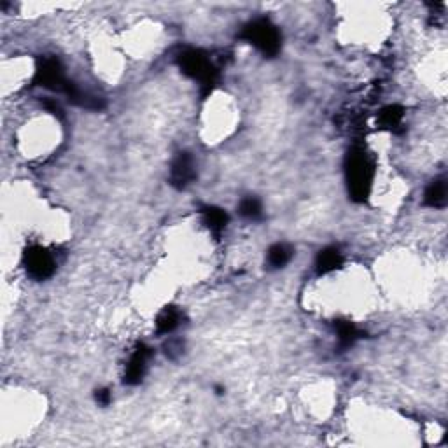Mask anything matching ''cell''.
Masks as SVG:
<instances>
[{
    "label": "cell",
    "mask_w": 448,
    "mask_h": 448,
    "mask_svg": "<svg viewBox=\"0 0 448 448\" xmlns=\"http://www.w3.org/2000/svg\"><path fill=\"white\" fill-rule=\"evenodd\" d=\"M202 217H203V222L207 224V228L212 231V233L219 235L221 233L224 228L228 226V221H230V217H228V214L222 209H219V207H214V205H205L202 207Z\"/></svg>",
    "instance_id": "obj_9"
},
{
    "label": "cell",
    "mask_w": 448,
    "mask_h": 448,
    "mask_svg": "<svg viewBox=\"0 0 448 448\" xmlns=\"http://www.w3.org/2000/svg\"><path fill=\"white\" fill-rule=\"evenodd\" d=\"M240 39L252 44L257 51H261L263 55L268 58L277 56L282 46L281 32L268 18H257V20L247 23L240 34Z\"/></svg>",
    "instance_id": "obj_2"
},
{
    "label": "cell",
    "mask_w": 448,
    "mask_h": 448,
    "mask_svg": "<svg viewBox=\"0 0 448 448\" xmlns=\"http://www.w3.org/2000/svg\"><path fill=\"white\" fill-rule=\"evenodd\" d=\"M378 121L382 125V128L396 130L403 121V109L398 106H389L380 113V117Z\"/></svg>",
    "instance_id": "obj_15"
},
{
    "label": "cell",
    "mask_w": 448,
    "mask_h": 448,
    "mask_svg": "<svg viewBox=\"0 0 448 448\" xmlns=\"http://www.w3.org/2000/svg\"><path fill=\"white\" fill-rule=\"evenodd\" d=\"M179 65L182 72L202 86L203 95H209L214 86L217 84L219 72L214 65H212L211 58L200 49H186L179 55Z\"/></svg>",
    "instance_id": "obj_3"
},
{
    "label": "cell",
    "mask_w": 448,
    "mask_h": 448,
    "mask_svg": "<svg viewBox=\"0 0 448 448\" xmlns=\"http://www.w3.org/2000/svg\"><path fill=\"white\" fill-rule=\"evenodd\" d=\"M196 168L189 152H179L176 160L172 161L170 184L177 189H184L195 180Z\"/></svg>",
    "instance_id": "obj_6"
},
{
    "label": "cell",
    "mask_w": 448,
    "mask_h": 448,
    "mask_svg": "<svg viewBox=\"0 0 448 448\" xmlns=\"http://www.w3.org/2000/svg\"><path fill=\"white\" fill-rule=\"evenodd\" d=\"M95 399H97L98 405H102V406L109 405V403H110L109 389H98L97 392H95Z\"/></svg>",
    "instance_id": "obj_16"
},
{
    "label": "cell",
    "mask_w": 448,
    "mask_h": 448,
    "mask_svg": "<svg viewBox=\"0 0 448 448\" xmlns=\"http://www.w3.org/2000/svg\"><path fill=\"white\" fill-rule=\"evenodd\" d=\"M425 205L433 209H443L447 205V182L445 179H436L429 184L424 195Z\"/></svg>",
    "instance_id": "obj_12"
},
{
    "label": "cell",
    "mask_w": 448,
    "mask_h": 448,
    "mask_svg": "<svg viewBox=\"0 0 448 448\" xmlns=\"http://www.w3.org/2000/svg\"><path fill=\"white\" fill-rule=\"evenodd\" d=\"M152 355V349L148 347L145 343H139L133 351L132 357H130L128 364H126L125 371V384L128 386H137L142 382L145 370H148V361Z\"/></svg>",
    "instance_id": "obj_7"
},
{
    "label": "cell",
    "mask_w": 448,
    "mask_h": 448,
    "mask_svg": "<svg viewBox=\"0 0 448 448\" xmlns=\"http://www.w3.org/2000/svg\"><path fill=\"white\" fill-rule=\"evenodd\" d=\"M182 314L176 307H167L156 319V331L158 335H170L179 327Z\"/></svg>",
    "instance_id": "obj_11"
},
{
    "label": "cell",
    "mask_w": 448,
    "mask_h": 448,
    "mask_svg": "<svg viewBox=\"0 0 448 448\" xmlns=\"http://www.w3.org/2000/svg\"><path fill=\"white\" fill-rule=\"evenodd\" d=\"M292 257V247L287 244H273L266 254V261L272 268H282L287 265Z\"/></svg>",
    "instance_id": "obj_13"
},
{
    "label": "cell",
    "mask_w": 448,
    "mask_h": 448,
    "mask_svg": "<svg viewBox=\"0 0 448 448\" xmlns=\"http://www.w3.org/2000/svg\"><path fill=\"white\" fill-rule=\"evenodd\" d=\"M349 193L355 202H364L371 191L373 182V163L363 149H352L345 161Z\"/></svg>",
    "instance_id": "obj_1"
},
{
    "label": "cell",
    "mask_w": 448,
    "mask_h": 448,
    "mask_svg": "<svg viewBox=\"0 0 448 448\" xmlns=\"http://www.w3.org/2000/svg\"><path fill=\"white\" fill-rule=\"evenodd\" d=\"M343 265V256L338 247H326L317 254L316 270L319 275H327Z\"/></svg>",
    "instance_id": "obj_8"
},
{
    "label": "cell",
    "mask_w": 448,
    "mask_h": 448,
    "mask_svg": "<svg viewBox=\"0 0 448 448\" xmlns=\"http://www.w3.org/2000/svg\"><path fill=\"white\" fill-rule=\"evenodd\" d=\"M238 212H240L242 217L250 219V221H257V219H261L263 215V205L256 196H246V198L240 202V205H238Z\"/></svg>",
    "instance_id": "obj_14"
},
{
    "label": "cell",
    "mask_w": 448,
    "mask_h": 448,
    "mask_svg": "<svg viewBox=\"0 0 448 448\" xmlns=\"http://www.w3.org/2000/svg\"><path fill=\"white\" fill-rule=\"evenodd\" d=\"M335 331L338 336V343L342 349L352 347L359 338H363L364 331H361L354 322L351 320H336Z\"/></svg>",
    "instance_id": "obj_10"
},
{
    "label": "cell",
    "mask_w": 448,
    "mask_h": 448,
    "mask_svg": "<svg viewBox=\"0 0 448 448\" xmlns=\"http://www.w3.org/2000/svg\"><path fill=\"white\" fill-rule=\"evenodd\" d=\"M72 81H69L63 71V65L58 58L47 56V58L40 60L39 67L36 71V78H34V84L43 86L46 90L58 91V93H67L69 86Z\"/></svg>",
    "instance_id": "obj_4"
},
{
    "label": "cell",
    "mask_w": 448,
    "mask_h": 448,
    "mask_svg": "<svg viewBox=\"0 0 448 448\" xmlns=\"http://www.w3.org/2000/svg\"><path fill=\"white\" fill-rule=\"evenodd\" d=\"M23 265L27 273L36 281H46L56 270V261L53 254L40 246H32L25 250Z\"/></svg>",
    "instance_id": "obj_5"
}]
</instances>
